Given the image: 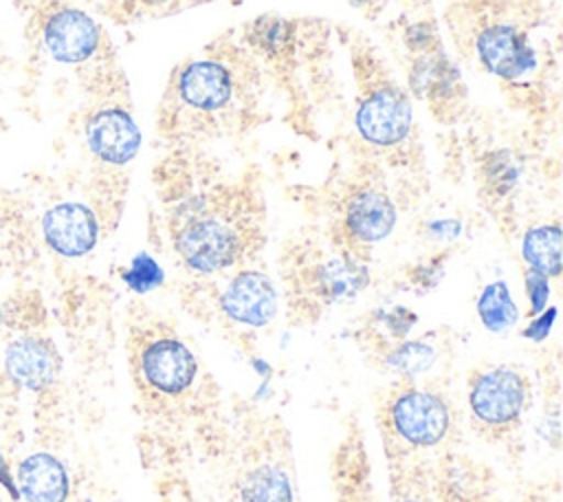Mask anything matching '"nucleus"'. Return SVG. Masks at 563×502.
<instances>
[{
	"instance_id": "c756f323",
	"label": "nucleus",
	"mask_w": 563,
	"mask_h": 502,
	"mask_svg": "<svg viewBox=\"0 0 563 502\" xmlns=\"http://www.w3.org/2000/svg\"><path fill=\"white\" fill-rule=\"evenodd\" d=\"M429 231H431L435 238L453 240V238L460 233V222H455V220H440V222H431V225H429Z\"/></svg>"
},
{
	"instance_id": "0eeeda50",
	"label": "nucleus",
	"mask_w": 563,
	"mask_h": 502,
	"mask_svg": "<svg viewBox=\"0 0 563 502\" xmlns=\"http://www.w3.org/2000/svg\"><path fill=\"white\" fill-rule=\"evenodd\" d=\"M2 365L4 376L15 388L29 392H44L57 381L62 370V357L51 339L40 335H22L7 343Z\"/></svg>"
},
{
	"instance_id": "412c9836",
	"label": "nucleus",
	"mask_w": 563,
	"mask_h": 502,
	"mask_svg": "<svg viewBox=\"0 0 563 502\" xmlns=\"http://www.w3.org/2000/svg\"><path fill=\"white\" fill-rule=\"evenodd\" d=\"M435 361V350L424 341H402L387 357V368L405 376H416L427 372Z\"/></svg>"
},
{
	"instance_id": "9d476101",
	"label": "nucleus",
	"mask_w": 563,
	"mask_h": 502,
	"mask_svg": "<svg viewBox=\"0 0 563 502\" xmlns=\"http://www.w3.org/2000/svg\"><path fill=\"white\" fill-rule=\"evenodd\" d=\"M475 51L482 66L504 79H519L537 66V55L528 44V35L512 24H490L477 40Z\"/></svg>"
},
{
	"instance_id": "393cba45",
	"label": "nucleus",
	"mask_w": 563,
	"mask_h": 502,
	"mask_svg": "<svg viewBox=\"0 0 563 502\" xmlns=\"http://www.w3.org/2000/svg\"><path fill=\"white\" fill-rule=\"evenodd\" d=\"M526 293L530 299V315H539L550 299V277L539 271L528 269L526 271Z\"/></svg>"
},
{
	"instance_id": "6e6552de",
	"label": "nucleus",
	"mask_w": 563,
	"mask_h": 502,
	"mask_svg": "<svg viewBox=\"0 0 563 502\" xmlns=\"http://www.w3.org/2000/svg\"><path fill=\"white\" fill-rule=\"evenodd\" d=\"M42 236L46 247L57 255L81 258L95 249L99 240V222L88 205L66 200L44 211Z\"/></svg>"
},
{
	"instance_id": "7c9ffc66",
	"label": "nucleus",
	"mask_w": 563,
	"mask_h": 502,
	"mask_svg": "<svg viewBox=\"0 0 563 502\" xmlns=\"http://www.w3.org/2000/svg\"><path fill=\"white\" fill-rule=\"evenodd\" d=\"M356 7H372L374 2H378V0H352Z\"/></svg>"
},
{
	"instance_id": "dca6fc26",
	"label": "nucleus",
	"mask_w": 563,
	"mask_h": 502,
	"mask_svg": "<svg viewBox=\"0 0 563 502\" xmlns=\"http://www.w3.org/2000/svg\"><path fill=\"white\" fill-rule=\"evenodd\" d=\"M409 86L416 97H424L431 106H451L462 95V79L449 57L431 48L420 53L409 70Z\"/></svg>"
},
{
	"instance_id": "f3484780",
	"label": "nucleus",
	"mask_w": 563,
	"mask_h": 502,
	"mask_svg": "<svg viewBox=\"0 0 563 502\" xmlns=\"http://www.w3.org/2000/svg\"><path fill=\"white\" fill-rule=\"evenodd\" d=\"M561 242L563 233L559 225H541L526 231L521 255L532 271L556 277L561 273Z\"/></svg>"
},
{
	"instance_id": "f03ea898",
	"label": "nucleus",
	"mask_w": 563,
	"mask_h": 502,
	"mask_svg": "<svg viewBox=\"0 0 563 502\" xmlns=\"http://www.w3.org/2000/svg\"><path fill=\"white\" fill-rule=\"evenodd\" d=\"M358 134L378 148H394L411 132V103L391 81L365 86L356 110Z\"/></svg>"
},
{
	"instance_id": "473e14b6",
	"label": "nucleus",
	"mask_w": 563,
	"mask_h": 502,
	"mask_svg": "<svg viewBox=\"0 0 563 502\" xmlns=\"http://www.w3.org/2000/svg\"><path fill=\"white\" fill-rule=\"evenodd\" d=\"M396 502H420V500H411V498H405V500H396Z\"/></svg>"
},
{
	"instance_id": "2eb2a0df",
	"label": "nucleus",
	"mask_w": 563,
	"mask_h": 502,
	"mask_svg": "<svg viewBox=\"0 0 563 502\" xmlns=\"http://www.w3.org/2000/svg\"><path fill=\"white\" fill-rule=\"evenodd\" d=\"M369 282V271L352 255L325 258L308 271V288L323 304L354 299Z\"/></svg>"
},
{
	"instance_id": "ddd939ff",
	"label": "nucleus",
	"mask_w": 563,
	"mask_h": 502,
	"mask_svg": "<svg viewBox=\"0 0 563 502\" xmlns=\"http://www.w3.org/2000/svg\"><path fill=\"white\" fill-rule=\"evenodd\" d=\"M396 225V209L389 196L374 187H363L350 194L343 207L345 233L361 244L380 242Z\"/></svg>"
},
{
	"instance_id": "20e7f679",
	"label": "nucleus",
	"mask_w": 563,
	"mask_h": 502,
	"mask_svg": "<svg viewBox=\"0 0 563 502\" xmlns=\"http://www.w3.org/2000/svg\"><path fill=\"white\" fill-rule=\"evenodd\" d=\"M526 381L510 368H493L482 372L468 392L473 416L488 427H506L515 423L526 407Z\"/></svg>"
},
{
	"instance_id": "aec40b11",
	"label": "nucleus",
	"mask_w": 563,
	"mask_h": 502,
	"mask_svg": "<svg viewBox=\"0 0 563 502\" xmlns=\"http://www.w3.org/2000/svg\"><path fill=\"white\" fill-rule=\"evenodd\" d=\"M482 174H484V183H486V189L495 196H508L517 183H519V174H521V167L517 163V159L512 156V152L508 150H497L493 154L486 156L484 161V167H482Z\"/></svg>"
},
{
	"instance_id": "4be33fe9",
	"label": "nucleus",
	"mask_w": 563,
	"mask_h": 502,
	"mask_svg": "<svg viewBox=\"0 0 563 502\" xmlns=\"http://www.w3.org/2000/svg\"><path fill=\"white\" fill-rule=\"evenodd\" d=\"M251 40L262 53L282 55L284 51L290 48L292 31H290L288 22H284L279 18H260L251 26Z\"/></svg>"
},
{
	"instance_id": "72a5a7b5",
	"label": "nucleus",
	"mask_w": 563,
	"mask_h": 502,
	"mask_svg": "<svg viewBox=\"0 0 563 502\" xmlns=\"http://www.w3.org/2000/svg\"><path fill=\"white\" fill-rule=\"evenodd\" d=\"M18 2H24V0H18Z\"/></svg>"
},
{
	"instance_id": "cd10ccee",
	"label": "nucleus",
	"mask_w": 563,
	"mask_h": 502,
	"mask_svg": "<svg viewBox=\"0 0 563 502\" xmlns=\"http://www.w3.org/2000/svg\"><path fill=\"white\" fill-rule=\"evenodd\" d=\"M554 319H556V308L554 306L543 308L539 315H534V319L528 324V328H523L521 335L532 341H543L550 335Z\"/></svg>"
},
{
	"instance_id": "7ed1b4c3",
	"label": "nucleus",
	"mask_w": 563,
	"mask_h": 502,
	"mask_svg": "<svg viewBox=\"0 0 563 502\" xmlns=\"http://www.w3.org/2000/svg\"><path fill=\"white\" fill-rule=\"evenodd\" d=\"M174 90L189 112L211 117L233 103L235 77L218 59H194L178 70Z\"/></svg>"
},
{
	"instance_id": "9b49d317",
	"label": "nucleus",
	"mask_w": 563,
	"mask_h": 502,
	"mask_svg": "<svg viewBox=\"0 0 563 502\" xmlns=\"http://www.w3.org/2000/svg\"><path fill=\"white\" fill-rule=\"evenodd\" d=\"M220 308L238 324L262 328L277 313V293L268 275L260 271H242L222 291Z\"/></svg>"
},
{
	"instance_id": "a211bd4d",
	"label": "nucleus",
	"mask_w": 563,
	"mask_h": 502,
	"mask_svg": "<svg viewBox=\"0 0 563 502\" xmlns=\"http://www.w3.org/2000/svg\"><path fill=\"white\" fill-rule=\"evenodd\" d=\"M240 498L242 502H295L290 478L275 465H260L246 471Z\"/></svg>"
},
{
	"instance_id": "a878e982",
	"label": "nucleus",
	"mask_w": 563,
	"mask_h": 502,
	"mask_svg": "<svg viewBox=\"0 0 563 502\" xmlns=\"http://www.w3.org/2000/svg\"><path fill=\"white\" fill-rule=\"evenodd\" d=\"M405 42L413 53H427L435 48V33L429 24H413L407 29Z\"/></svg>"
},
{
	"instance_id": "6ab92c4d",
	"label": "nucleus",
	"mask_w": 563,
	"mask_h": 502,
	"mask_svg": "<svg viewBox=\"0 0 563 502\" xmlns=\"http://www.w3.org/2000/svg\"><path fill=\"white\" fill-rule=\"evenodd\" d=\"M477 315L484 328L490 332H501L517 324L519 310L506 282L497 280L484 286V291L477 297Z\"/></svg>"
},
{
	"instance_id": "f257e3e1",
	"label": "nucleus",
	"mask_w": 563,
	"mask_h": 502,
	"mask_svg": "<svg viewBox=\"0 0 563 502\" xmlns=\"http://www.w3.org/2000/svg\"><path fill=\"white\" fill-rule=\"evenodd\" d=\"M172 240L180 260L196 273L224 271L246 249L244 227L209 194H198L176 207Z\"/></svg>"
},
{
	"instance_id": "c85d7f7f",
	"label": "nucleus",
	"mask_w": 563,
	"mask_h": 502,
	"mask_svg": "<svg viewBox=\"0 0 563 502\" xmlns=\"http://www.w3.org/2000/svg\"><path fill=\"white\" fill-rule=\"evenodd\" d=\"M0 487L9 493V498L13 502H20V491H18V484H15V473L11 471V465L0 447Z\"/></svg>"
},
{
	"instance_id": "f8f14e48",
	"label": "nucleus",
	"mask_w": 563,
	"mask_h": 502,
	"mask_svg": "<svg viewBox=\"0 0 563 502\" xmlns=\"http://www.w3.org/2000/svg\"><path fill=\"white\" fill-rule=\"evenodd\" d=\"M86 143L99 161L125 165L141 148V132L123 108H101L86 121Z\"/></svg>"
},
{
	"instance_id": "5701e85b",
	"label": "nucleus",
	"mask_w": 563,
	"mask_h": 502,
	"mask_svg": "<svg viewBox=\"0 0 563 502\" xmlns=\"http://www.w3.org/2000/svg\"><path fill=\"white\" fill-rule=\"evenodd\" d=\"M121 280H123L134 293H147V291L161 286L163 280H165V275H163V269L158 266V262H156L150 253L141 251V253H136V255L132 258L130 266L121 273Z\"/></svg>"
},
{
	"instance_id": "39448f33",
	"label": "nucleus",
	"mask_w": 563,
	"mask_h": 502,
	"mask_svg": "<svg viewBox=\"0 0 563 502\" xmlns=\"http://www.w3.org/2000/svg\"><path fill=\"white\" fill-rule=\"evenodd\" d=\"M101 42L99 24L75 7H57L42 22V44L62 64H81L95 55Z\"/></svg>"
},
{
	"instance_id": "4468645a",
	"label": "nucleus",
	"mask_w": 563,
	"mask_h": 502,
	"mask_svg": "<svg viewBox=\"0 0 563 502\" xmlns=\"http://www.w3.org/2000/svg\"><path fill=\"white\" fill-rule=\"evenodd\" d=\"M15 484L24 502H66L70 495V476L64 462L48 451L22 458L15 469Z\"/></svg>"
},
{
	"instance_id": "b1692460",
	"label": "nucleus",
	"mask_w": 563,
	"mask_h": 502,
	"mask_svg": "<svg viewBox=\"0 0 563 502\" xmlns=\"http://www.w3.org/2000/svg\"><path fill=\"white\" fill-rule=\"evenodd\" d=\"M376 319L380 321V326L396 339H405L409 335V330L416 326L418 317L405 308V306H394L389 310H378Z\"/></svg>"
},
{
	"instance_id": "bb28decb",
	"label": "nucleus",
	"mask_w": 563,
	"mask_h": 502,
	"mask_svg": "<svg viewBox=\"0 0 563 502\" xmlns=\"http://www.w3.org/2000/svg\"><path fill=\"white\" fill-rule=\"evenodd\" d=\"M409 277H411V282H413L418 288H422V291L433 288V286L442 280V262H440V260H431V262L418 264V266L411 269Z\"/></svg>"
},
{
	"instance_id": "423d86ee",
	"label": "nucleus",
	"mask_w": 563,
	"mask_h": 502,
	"mask_svg": "<svg viewBox=\"0 0 563 502\" xmlns=\"http://www.w3.org/2000/svg\"><path fill=\"white\" fill-rule=\"evenodd\" d=\"M391 425L409 445L433 447L449 432V407L433 392L407 390L391 403Z\"/></svg>"
},
{
	"instance_id": "2f4dec72",
	"label": "nucleus",
	"mask_w": 563,
	"mask_h": 502,
	"mask_svg": "<svg viewBox=\"0 0 563 502\" xmlns=\"http://www.w3.org/2000/svg\"><path fill=\"white\" fill-rule=\"evenodd\" d=\"M143 4H150V7H156V4H165L167 0H141Z\"/></svg>"
},
{
	"instance_id": "1a4fd4ad",
	"label": "nucleus",
	"mask_w": 563,
	"mask_h": 502,
	"mask_svg": "<svg viewBox=\"0 0 563 502\" xmlns=\"http://www.w3.org/2000/svg\"><path fill=\"white\" fill-rule=\"evenodd\" d=\"M139 368L145 383L167 396L183 394L198 374L194 352L174 337L150 341L139 357Z\"/></svg>"
}]
</instances>
